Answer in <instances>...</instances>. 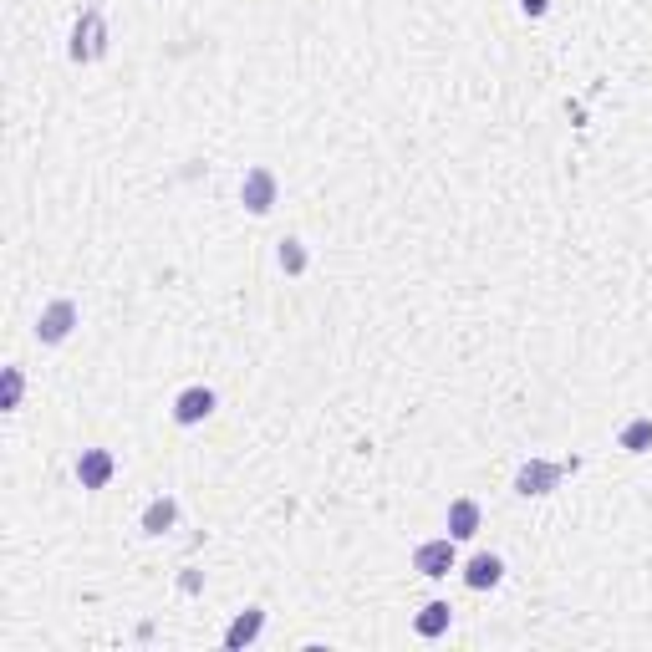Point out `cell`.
Masks as SVG:
<instances>
[{"label":"cell","mask_w":652,"mask_h":652,"mask_svg":"<svg viewBox=\"0 0 652 652\" xmlns=\"http://www.w3.org/2000/svg\"><path fill=\"white\" fill-rule=\"evenodd\" d=\"M459 540L454 535H439V540H423V546L413 551V571L418 576H428V581H439V576H449L454 566H459Z\"/></svg>","instance_id":"obj_1"},{"label":"cell","mask_w":652,"mask_h":652,"mask_svg":"<svg viewBox=\"0 0 652 652\" xmlns=\"http://www.w3.org/2000/svg\"><path fill=\"white\" fill-rule=\"evenodd\" d=\"M566 469H576V459H556V464H551V459H530V464L515 474V489H520V495H551Z\"/></svg>","instance_id":"obj_2"},{"label":"cell","mask_w":652,"mask_h":652,"mask_svg":"<svg viewBox=\"0 0 652 652\" xmlns=\"http://www.w3.org/2000/svg\"><path fill=\"white\" fill-rule=\"evenodd\" d=\"M72 326H77V301H51L41 316H36V342H46V347H57V342H67L72 337Z\"/></svg>","instance_id":"obj_3"},{"label":"cell","mask_w":652,"mask_h":652,"mask_svg":"<svg viewBox=\"0 0 652 652\" xmlns=\"http://www.w3.org/2000/svg\"><path fill=\"white\" fill-rule=\"evenodd\" d=\"M107 51V26H102V11H82L77 31H72V62H97Z\"/></svg>","instance_id":"obj_4"},{"label":"cell","mask_w":652,"mask_h":652,"mask_svg":"<svg viewBox=\"0 0 652 652\" xmlns=\"http://www.w3.org/2000/svg\"><path fill=\"white\" fill-rule=\"evenodd\" d=\"M240 199H245L250 214H270V204H276V174H270V169H245Z\"/></svg>","instance_id":"obj_5"},{"label":"cell","mask_w":652,"mask_h":652,"mask_svg":"<svg viewBox=\"0 0 652 652\" xmlns=\"http://www.w3.org/2000/svg\"><path fill=\"white\" fill-rule=\"evenodd\" d=\"M214 388H184L179 398H174V423H184V428H194V423H204L209 413H214Z\"/></svg>","instance_id":"obj_6"},{"label":"cell","mask_w":652,"mask_h":652,"mask_svg":"<svg viewBox=\"0 0 652 652\" xmlns=\"http://www.w3.org/2000/svg\"><path fill=\"white\" fill-rule=\"evenodd\" d=\"M500 581H505V561H500V556L479 551V556L464 561V586H469V591H489V586H500Z\"/></svg>","instance_id":"obj_7"},{"label":"cell","mask_w":652,"mask_h":652,"mask_svg":"<svg viewBox=\"0 0 652 652\" xmlns=\"http://www.w3.org/2000/svg\"><path fill=\"white\" fill-rule=\"evenodd\" d=\"M118 474V464H113V454L107 449H82V459H77V479H82V489H107V479Z\"/></svg>","instance_id":"obj_8"},{"label":"cell","mask_w":652,"mask_h":652,"mask_svg":"<svg viewBox=\"0 0 652 652\" xmlns=\"http://www.w3.org/2000/svg\"><path fill=\"white\" fill-rule=\"evenodd\" d=\"M174 520H179V500H174V495H158V500H148V510H143V530H148V535L174 530Z\"/></svg>","instance_id":"obj_9"},{"label":"cell","mask_w":652,"mask_h":652,"mask_svg":"<svg viewBox=\"0 0 652 652\" xmlns=\"http://www.w3.org/2000/svg\"><path fill=\"white\" fill-rule=\"evenodd\" d=\"M449 535L454 540H474L479 535V500H454L449 505Z\"/></svg>","instance_id":"obj_10"},{"label":"cell","mask_w":652,"mask_h":652,"mask_svg":"<svg viewBox=\"0 0 652 652\" xmlns=\"http://www.w3.org/2000/svg\"><path fill=\"white\" fill-rule=\"evenodd\" d=\"M260 627H265V612H260V607L240 612V617L230 622V632H225V647H250V642L260 637Z\"/></svg>","instance_id":"obj_11"},{"label":"cell","mask_w":652,"mask_h":652,"mask_svg":"<svg viewBox=\"0 0 652 652\" xmlns=\"http://www.w3.org/2000/svg\"><path fill=\"white\" fill-rule=\"evenodd\" d=\"M449 617H454L449 602H428V607L413 617V627H418V637H444V632H449Z\"/></svg>","instance_id":"obj_12"},{"label":"cell","mask_w":652,"mask_h":652,"mask_svg":"<svg viewBox=\"0 0 652 652\" xmlns=\"http://www.w3.org/2000/svg\"><path fill=\"white\" fill-rule=\"evenodd\" d=\"M617 444H622L627 454H647V449H652V418H632V423L617 433Z\"/></svg>","instance_id":"obj_13"},{"label":"cell","mask_w":652,"mask_h":652,"mask_svg":"<svg viewBox=\"0 0 652 652\" xmlns=\"http://www.w3.org/2000/svg\"><path fill=\"white\" fill-rule=\"evenodd\" d=\"M281 270H286V276H301V270H306V250H301V240H281Z\"/></svg>","instance_id":"obj_14"},{"label":"cell","mask_w":652,"mask_h":652,"mask_svg":"<svg viewBox=\"0 0 652 652\" xmlns=\"http://www.w3.org/2000/svg\"><path fill=\"white\" fill-rule=\"evenodd\" d=\"M21 393H26L21 367H6V398H0V408H21Z\"/></svg>","instance_id":"obj_15"},{"label":"cell","mask_w":652,"mask_h":652,"mask_svg":"<svg viewBox=\"0 0 652 652\" xmlns=\"http://www.w3.org/2000/svg\"><path fill=\"white\" fill-rule=\"evenodd\" d=\"M520 6H525V16H546L551 0H520Z\"/></svg>","instance_id":"obj_16"}]
</instances>
